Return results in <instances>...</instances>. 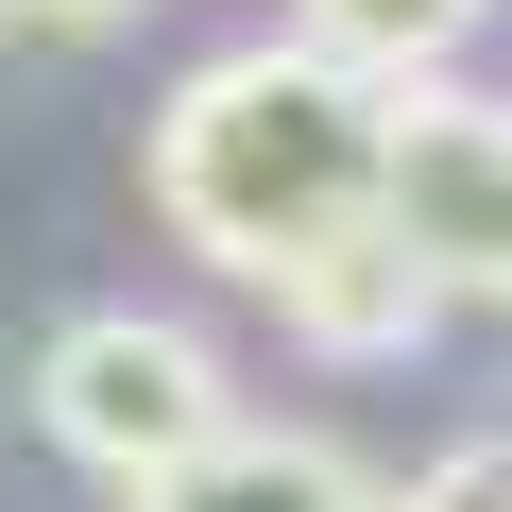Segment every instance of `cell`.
<instances>
[{"mask_svg":"<svg viewBox=\"0 0 512 512\" xmlns=\"http://www.w3.org/2000/svg\"><path fill=\"white\" fill-rule=\"evenodd\" d=\"M376 154H393V103L359 69H325L308 35H256V52H205L154 137H137V188L188 256H222V274H308L325 239L376 222Z\"/></svg>","mask_w":512,"mask_h":512,"instance_id":"cell-1","label":"cell"},{"mask_svg":"<svg viewBox=\"0 0 512 512\" xmlns=\"http://www.w3.org/2000/svg\"><path fill=\"white\" fill-rule=\"evenodd\" d=\"M35 427H52V461L154 495V478H188L239 427V393H222V342L205 325H171V308H69L35 342Z\"/></svg>","mask_w":512,"mask_h":512,"instance_id":"cell-2","label":"cell"},{"mask_svg":"<svg viewBox=\"0 0 512 512\" xmlns=\"http://www.w3.org/2000/svg\"><path fill=\"white\" fill-rule=\"evenodd\" d=\"M376 222L427 256L444 308H512V103L495 86H410L376 154Z\"/></svg>","mask_w":512,"mask_h":512,"instance_id":"cell-3","label":"cell"},{"mask_svg":"<svg viewBox=\"0 0 512 512\" xmlns=\"http://www.w3.org/2000/svg\"><path fill=\"white\" fill-rule=\"evenodd\" d=\"M274 325H291L308 359L376 376V359H427V342H444V291H427V256H410L393 222H359V239L308 256V274H274Z\"/></svg>","mask_w":512,"mask_h":512,"instance_id":"cell-4","label":"cell"},{"mask_svg":"<svg viewBox=\"0 0 512 512\" xmlns=\"http://www.w3.org/2000/svg\"><path fill=\"white\" fill-rule=\"evenodd\" d=\"M120 512H393V478L359 461V444H325V427H222L188 478H154V495H120Z\"/></svg>","mask_w":512,"mask_h":512,"instance_id":"cell-5","label":"cell"},{"mask_svg":"<svg viewBox=\"0 0 512 512\" xmlns=\"http://www.w3.org/2000/svg\"><path fill=\"white\" fill-rule=\"evenodd\" d=\"M478 18H495V0H291V35H308L325 69H359L376 103L444 86V69L478 52Z\"/></svg>","mask_w":512,"mask_h":512,"instance_id":"cell-6","label":"cell"},{"mask_svg":"<svg viewBox=\"0 0 512 512\" xmlns=\"http://www.w3.org/2000/svg\"><path fill=\"white\" fill-rule=\"evenodd\" d=\"M393 512H512V427H478V444H444Z\"/></svg>","mask_w":512,"mask_h":512,"instance_id":"cell-7","label":"cell"},{"mask_svg":"<svg viewBox=\"0 0 512 512\" xmlns=\"http://www.w3.org/2000/svg\"><path fill=\"white\" fill-rule=\"evenodd\" d=\"M137 0H0V35H120Z\"/></svg>","mask_w":512,"mask_h":512,"instance_id":"cell-8","label":"cell"}]
</instances>
